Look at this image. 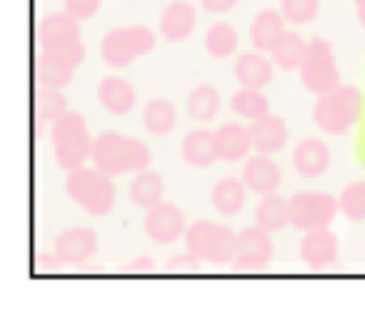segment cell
I'll list each match as a JSON object with an SVG mask.
<instances>
[{
  "instance_id": "cell-10",
  "label": "cell",
  "mask_w": 365,
  "mask_h": 312,
  "mask_svg": "<svg viewBox=\"0 0 365 312\" xmlns=\"http://www.w3.org/2000/svg\"><path fill=\"white\" fill-rule=\"evenodd\" d=\"M143 227H145V235L153 242H158V245H173V242H178L188 232L185 215L173 202H158L155 207H150L145 212Z\"/></svg>"
},
{
  "instance_id": "cell-5",
  "label": "cell",
  "mask_w": 365,
  "mask_h": 312,
  "mask_svg": "<svg viewBox=\"0 0 365 312\" xmlns=\"http://www.w3.org/2000/svg\"><path fill=\"white\" fill-rule=\"evenodd\" d=\"M41 53L61 61L71 63V66H81L86 61V43L81 36V21L71 16L68 11L63 13H48L41 21Z\"/></svg>"
},
{
  "instance_id": "cell-28",
  "label": "cell",
  "mask_w": 365,
  "mask_h": 312,
  "mask_svg": "<svg viewBox=\"0 0 365 312\" xmlns=\"http://www.w3.org/2000/svg\"><path fill=\"white\" fill-rule=\"evenodd\" d=\"M175 123H178V110L165 98H153L145 105V110H143V125H145L148 132H153L158 137L170 135L175 130Z\"/></svg>"
},
{
  "instance_id": "cell-37",
  "label": "cell",
  "mask_w": 365,
  "mask_h": 312,
  "mask_svg": "<svg viewBox=\"0 0 365 312\" xmlns=\"http://www.w3.org/2000/svg\"><path fill=\"white\" fill-rule=\"evenodd\" d=\"M200 6H203V11L213 13V16H225V13H230L238 6V0H200Z\"/></svg>"
},
{
  "instance_id": "cell-14",
  "label": "cell",
  "mask_w": 365,
  "mask_h": 312,
  "mask_svg": "<svg viewBox=\"0 0 365 312\" xmlns=\"http://www.w3.org/2000/svg\"><path fill=\"white\" fill-rule=\"evenodd\" d=\"M340 257L338 237L330 227H318V230H308L300 242V260L310 267H330L335 265Z\"/></svg>"
},
{
  "instance_id": "cell-35",
  "label": "cell",
  "mask_w": 365,
  "mask_h": 312,
  "mask_svg": "<svg viewBox=\"0 0 365 312\" xmlns=\"http://www.w3.org/2000/svg\"><path fill=\"white\" fill-rule=\"evenodd\" d=\"M103 0H63V6L71 16H76L78 21H91L98 11H101Z\"/></svg>"
},
{
  "instance_id": "cell-24",
  "label": "cell",
  "mask_w": 365,
  "mask_h": 312,
  "mask_svg": "<svg viewBox=\"0 0 365 312\" xmlns=\"http://www.w3.org/2000/svg\"><path fill=\"white\" fill-rule=\"evenodd\" d=\"M130 200L133 205L138 207H145V210H150V207H155L158 202H163V195H165V180H163L160 172L155 170H140L135 172V177H133L130 182Z\"/></svg>"
},
{
  "instance_id": "cell-16",
  "label": "cell",
  "mask_w": 365,
  "mask_h": 312,
  "mask_svg": "<svg viewBox=\"0 0 365 312\" xmlns=\"http://www.w3.org/2000/svg\"><path fill=\"white\" fill-rule=\"evenodd\" d=\"M180 155L190 167H210V165H215V162L220 160L215 130H210V128H195V130H190L188 135L182 137Z\"/></svg>"
},
{
  "instance_id": "cell-3",
  "label": "cell",
  "mask_w": 365,
  "mask_h": 312,
  "mask_svg": "<svg viewBox=\"0 0 365 312\" xmlns=\"http://www.w3.org/2000/svg\"><path fill=\"white\" fill-rule=\"evenodd\" d=\"M53 155L56 162L66 172L86 165L88 157H93V137L88 132L86 118L76 110H68L51 125Z\"/></svg>"
},
{
  "instance_id": "cell-7",
  "label": "cell",
  "mask_w": 365,
  "mask_h": 312,
  "mask_svg": "<svg viewBox=\"0 0 365 312\" xmlns=\"http://www.w3.org/2000/svg\"><path fill=\"white\" fill-rule=\"evenodd\" d=\"M185 247L193 250L203 262L210 265H228L235 257V240L238 232L228 225H218L213 220H195L185 232Z\"/></svg>"
},
{
  "instance_id": "cell-12",
  "label": "cell",
  "mask_w": 365,
  "mask_h": 312,
  "mask_svg": "<svg viewBox=\"0 0 365 312\" xmlns=\"http://www.w3.org/2000/svg\"><path fill=\"white\" fill-rule=\"evenodd\" d=\"M98 232L93 227H68L53 240V255L63 262V265H83L98 252Z\"/></svg>"
},
{
  "instance_id": "cell-31",
  "label": "cell",
  "mask_w": 365,
  "mask_h": 312,
  "mask_svg": "<svg viewBox=\"0 0 365 312\" xmlns=\"http://www.w3.org/2000/svg\"><path fill=\"white\" fill-rule=\"evenodd\" d=\"M73 76H76V66L41 53V58H38V80H41V85L63 90V88L73 83Z\"/></svg>"
},
{
  "instance_id": "cell-9",
  "label": "cell",
  "mask_w": 365,
  "mask_h": 312,
  "mask_svg": "<svg viewBox=\"0 0 365 312\" xmlns=\"http://www.w3.org/2000/svg\"><path fill=\"white\" fill-rule=\"evenodd\" d=\"M288 205H290V225L303 232L328 227L340 210L338 197H333L330 192H315V190L295 192L288 200Z\"/></svg>"
},
{
  "instance_id": "cell-29",
  "label": "cell",
  "mask_w": 365,
  "mask_h": 312,
  "mask_svg": "<svg viewBox=\"0 0 365 312\" xmlns=\"http://www.w3.org/2000/svg\"><path fill=\"white\" fill-rule=\"evenodd\" d=\"M230 110L235 113L243 120H258V118H265L270 113V100L263 90L258 88H240L238 93L230 100Z\"/></svg>"
},
{
  "instance_id": "cell-2",
  "label": "cell",
  "mask_w": 365,
  "mask_h": 312,
  "mask_svg": "<svg viewBox=\"0 0 365 312\" xmlns=\"http://www.w3.org/2000/svg\"><path fill=\"white\" fill-rule=\"evenodd\" d=\"M365 115V93L355 85H338L318 95L313 105V123L328 135H345Z\"/></svg>"
},
{
  "instance_id": "cell-18",
  "label": "cell",
  "mask_w": 365,
  "mask_h": 312,
  "mask_svg": "<svg viewBox=\"0 0 365 312\" xmlns=\"http://www.w3.org/2000/svg\"><path fill=\"white\" fill-rule=\"evenodd\" d=\"M250 137H253V150L263 152V155H273V152L283 150L288 142V125L283 118L268 113L265 118L250 123Z\"/></svg>"
},
{
  "instance_id": "cell-36",
  "label": "cell",
  "mask_w": 365,
  "mask_h": 312,
  "mask_svg": "<svg viewBox=\"0 0 365 312\" xmlns=\"http://www.w3.org/2000/svg\"><path fill=\"white\" fill-rule=\"evenodd\" d=\"M200 262H203V260H200L193 250H188V247H185V252H180V255H173L170 260H168V265H170L173 272H193V270H198V267H200Z\"/></svg>"
},
{
  "instance_id": "cell-27",
  "label": "cell",
  "mask_w": 365,
  "mask_h": 312,
  "mask_svg": "<svg viewBox=\"0 0 365 312\" xmlns=\"http://www.w3.org/2000/svg\"><path fill=\"white\" fill-rule=\"evenodd\" d=\"M255 225H260L268 232H280L290 225V205L288 200L273 192V195L260 197L258 207H255Z\"/></svg>"
},
{
  "instance_id": "cell-39",
  "label": "cell",
  "mask_w": 365,
  "mask_h": 312,
  "mask_svg": "<svg viewBox=\"0 0 365 312\" xmlns=\"http://www.w3.org/2000/svg\"><path fill=\"white\" fill-rule=\"evenodd\" d=\"M355 157L365 165V120L360 123V132H358V142H355Z\"/></svg>"
},
{
  "instance_id": "cell-22",
  "label": "cell",
  "mask_w": 365,
  "mask_h": 312,
  "mask_svg": "<svg viewBox=\"0 0 365 312\" xmlns=\"http://www.w3.org/2000/svg\"><path fill=\"white\" fill-rule=\"evenodd\" d=\"M218 137V155L225 162H238V160H248L250 150H253V137L250 130L245 125L238 123H228V125H220L215 130Z\"/></svg>"
},
{
  "instance_id": "cell-13",
  "label": "cell",
  "mask_w": 365,
  "mask_h": 312,
  "mask_svg": "<svg viewBox=\"0 0 365 312\" xmlns=\"http://www.w3.org/2000/svg\"><path fill=\"white\" fill-rule=\"evenodd\" d=\"M243 182L248 185L250 192L265 197L278 192L280 182H283V172L280 165L273 160V155H263V152H255L253 157L245 160L243 167Z\"/></svg>"
},
{
  "instance_id": "cell-34",
  "label": "cell",
  "mask_w": 365,
  "mask_h": 312,
  "mask_svg": "<svg viewBox=\"0 0 365 312\" xmlns=\"http://www.w3.org/2000/svg\"><path fill=\"white\" fill-rule=\"evenodd\" d=\"M280 13L293 26H308L318 18L320 0H280Z\"/></svg>"
},
{
  "instance_id": "cell-38",
  "label": "cell",
  "mask_w": 365,
  "mask_h": 312,
  "mask_svg": "<svg viewBox=\"0 0 365 312\" xmlns=\"http://www.w3.org/2000/svg\"><path fill=\"white\" fill-rule=\"evenodd\" d=\"M128 270L130 272H153L155 270V260H153V257H135V260L130 262V265H128Z\"/></svg>"
},
{
  "instance_id": "cell-33",
  "label": "cell",
  "mask_w": 365,
  "mask_h": 312,
  "mask_svg": "<svg viewBox=\"0 0 365 312\" xmlns=\"http://www.w3.org/2000/svg\"><path fill=\"white\" fill-rule=\"evenodd\" d=\"M340 212H343L348 220L363 222L365 220V180L350 182L338 197Z\"/></svg>"
},
{
  "instance_id": "cell-20",
  "label": "cell",
  "mask_w": 365,
  "mask_h": 312,
  "mask_svg": "<svg viewBox=\"0 0 365 312\" xmlns=\"http://www.w3.org/2000/svg\"><path fill=\"white\" fill-rule=\"evenodd\" d=\"M98 100L110 115H128L135 108V90L125 78L108 76L98 83Z\"/></svg>"
},
{
  "instance_id": "cell-40",
  "label": "cell",
  "mask_w": 365,
  "mask_h": 312,
  "mask_svg": "<svg viewBox=\"0 0 365 312\" xmlns=\"http://www.w3.org/2000/svg\"><path fill=\"white\" fill-rule=\"evenodd\" d=\"M355 3V16H358L360 26L365 28V0H353Z\"/></svg>"
},
{
  "instance_id": "cell-8",
  "label": "cell",
  "mask_w": 365,
  "mask_h": 312,
  "mask_svg": "<svg viewBox=\"0 0 365 312\" xmlns=\"http://www.w3.org/2000/svg\"><path fill=\"white\" fill-rule=\"evenodd\" d=\"M300 80H303L305 90H310L313 95H325L340 85V68L335 61L333 46L328 41L313 38L308 43V53L300 66Z\"/></svg>"
},
{
  "instance_id": "cell-26",
  "label": "cell",
  "mask_w": 365,
  "mask_h": 312,
  "mask_svg": "<svg viewBox=\"0 0 365 312\" xmlns=\"http://www.w3.org/2000/svg\"><path fill=\"white\" fill-rule=\"evenodd\" d=\"M308 43L300 33H293V31H285L283 38L275 43V48L270 51V58L278 68L283 71H300L305 61V53H308Z\"/></svg>"
},
{
  "instance_id": "cell-11",
  "label": "cell",
  "mask_w": 365,
  "mask_h": 312,
  "mask_svg": "<svg viewBox=\"0 0 365 312\" xmlns=\"http://www.w3.org/2000/svg\"><path fill=\"white\" fill-rule=\"evenodd\" d=\"M273 232L263 230L260 225H250L238 232L235 240L233 262L240 270H260L273 260Z\"/></svg>"
},
{
  "instance_id": "cell-19",
  "label": "cell",
  "mask_w": 365,
  "mask_h": 312,
  "mask_svg": "<svg viewBox=\"0 0 365 312\" xmlns=\"http://www.w3.org/2000/svg\"><path fill=\"white\" fill-rule=\"evenodd\" d=\"M293 165L303 177H320L330 167V150L318 137H305L295 145Z\"/></svg>"
},
{
  "instance_id": "cell-1",
  "label": "cell",
  "mask_w": 365,
  "mask_h": 312,
  "mask_svg": "<svg viewBox=\"0 0 365 312\" xmlns=\"http://www.w3.org/2000/svg\"><path fill=\"white\" fill-rule=\"evenodd\" d=\"M93 165L106 175H128V172H140L150 165L153 152L143 140L130 135H120L115 130H106L93 142Z\"/></svg>"
},
{
  "instance_id": "cell-32",
  "label": "cell",
  "mask_w": 365,
  "mask_h": 312,
  "mask_svg": "<svg viewBox=\"0 0 365 312\" xmlns=\"http://www.w3.org/2000/svg\"><path fill=\"white\" fill-rule=\"evenodd\" d=\"M36 113H38V125L41 128L53 125L63 113H68V98L58 88L41 85V90L36 95Z\"/></svg>"
},
{
  "instance_id": "cell-6",
  "label": "cell",
  "mask_w": 365,
  "mask_h": 312,
  "mask_svg": "<svg viewBox=\"0 0 365 312\" xmlns=\"http://www.w3.org/2000/svg\"><path fill=\"white\" fill-rule=\"evenodd\" d=\"M158 38L150 28L145 26H125V28H113L103 36L101 43V56L106 66L123 71L130 68L138 58L148 56L155 48Z\"/></svg>"
},
{
  "instance_id": "cell-23",
  "label": "cell",
  "mask_w": 365,
  "mask_h": 312,
  "mask_svg": "<svg viewBox=\"0 0 365 312\" xmlns=\"http://www.w3.org/2000/svg\"><path fill=\"white\" fill-rule=\"evenodd\" d=\"M245 197H248V185L238 177H223L213 185V192H210V202L213 207L225 217H233L243 210Z\"/></svg>"
},
{
  "instance_id": "cell-25",
  "label": "cell",
  "mask_w": 365,
  "mask_h": 312,
  "mask_svg": "<svg viewBox=\"0 0 365 312\" xmlns=\"http://www.w3.org/2000/svg\"><path fill=\"white\" fill-rule=\"evenodd\" d=\"M185 110H188L190 120L198 123V125H205L210 123L220 110V93L215 85L210 83H200L190 90L188 103H185Z\"/></svg>"
},
{
  "instance_id": "cell-15",
  "label": "cell",
  "mask_w": 365,
  "mask_h": 312,
  "mask_svg": "<svg viewBox=\"0 0 365 312\" xmlns=\"http://www.w3.org/2000/svg\"><path fill=\"white\" fill-rule=\"evenodd\" d=\"M233 76H235V80L240 83V88H258V90H263L265 85L273 83L275 63H273V58H268L265 53L253 48L250 53H243V56L235 61Z\"/></svg>"
},
{
  "instance_id": "cell-21",
  "label": "cell",
  "mask_w": 365,
  "mask_h": 312,
  "mask_svg": "<svg viewBox=\"0 0 365 312\" xmlns=\"http://www.w3.org/2000/svg\"><path fill=\"white\" fill-rule=\"evenodd\" d=\"M285 16L275 8H265L258 16L253 18V26H250V43H253L255 51L270 53L275 48V43L283 38L285 33Z\"/></svg>"
},
{
  "instance_id": "cell-17",
  "label": "cell",
  "mask_w": 365,
  "mask_h": 312,
  "mask_svg": "<svg viewBox=\"0 0 365 312\" xmlns=\"http://www.w3.org/2000/svg\"><path fill=\"white\" fill-rule=\"evenodd\" d=\"M198 23V13L188 0H175L163 11L160 16V36L168 43H182L188 41Z\"/></svg>"
},
{
  "instance_id": "cell-30",
  "label": "cell",
  "mask_w": 365,
  "mask_h": 312,
  "mask_svg": "<svg viewBox=\"0 0 365 312\" xmlns=\"http://www.w3.org/2000/svg\"><path fill=\"white\" fill-rule=\"evenodd\" d=\"M238 46H240L238 31L225 21L213 23V26L208 28V33H205V51H208L213 58H218V61L230 58L235 51H238Z\"/></svg>"
},
{
  "instance_id": "cell-4",
  "label": "cell",
  "mask_w": 365,
  "mask_h": 312,
  "mask_svg": "<svg viewBox=\"0 0 365 312\" xmlns=\"http://www.w3.org/2000/svg\"><path fill=\"white\" fill-rule=\"evenodd\" d=\"M66 192L78 207L93 217H103L115 207V185L113 177L98 167H76L66 177Z\"/></svg>"
}]
</instances>
